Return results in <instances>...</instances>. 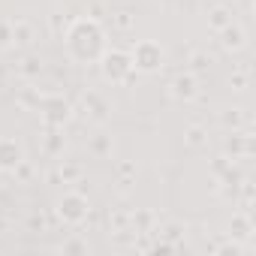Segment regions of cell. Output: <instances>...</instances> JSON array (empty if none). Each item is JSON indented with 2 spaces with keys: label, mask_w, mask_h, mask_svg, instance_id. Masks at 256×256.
Instances as JSON below:
<instances>
[{
  "label": "cell",
  "mask_w": 256,
  "mask_h": 256,
  "mask_svg": "<svg viewBox=\"0 0 256 256\" xmlns=\"http://www.w3.org/2000/svg\"><path fill=\"white\" fill-rule=\"evenodd\" d=\"M133 223H139V226L148 232V226L154 223V214H151V211H136V214H133Z\"/></svg>",
  "instance_id": "24"
},
{
  "label": "cell",
  "mask_w": 256,
  "mask_h": 256,
  "mask_svg": "<svg viewBox=\"0 0 256 256\" xmlns=\"http://www.w3.org/2000/svg\"><path fill=\"white\" fill-rule=\"evenodd\" d=\"M100 70H102V78L112 82V84H126L133 78V60H130V52H120V48H112V52H102L100 58Z\"/></svg>",
  "instance_id": "2"
},
{
  "label": "cell",
  "mask_w": 256,
  "mask_h": 256,
  "mask_svg": "<svg viewBox=\"0 0 256 256\" xmlns=\"http://www.w3.org/2000/svg\"><path fill=\"white\" fill-rule=\"evenodd\" d=\"M66 52L78 64H94L106 52V34L96 24V18H78L66 30Z\"/></svg>",
  "instance_id": "1"
},
{
  "label": "cell",
  "mask_w": 256,
  "mask_h": 256,
  "mask_svg": "<svg viewBox=\"0 0 256 256\" xmlns=\"http://www.w3.org/2000/svg\"><path fill=\"white\" fill-rule=\"evenodd\" d=\"M34 40V30H30V24L28 22H12V42H18V46H28Z\"/></svg>",
  "instance_id": "16"
},
{
  "label": "cell",
  "mask_w": 256,
  "mask_h": 256,
  "mask_svg": "<svg viewBox=\"0 0 256 256\" xmlns=\"http://www.w3.org/2000/svg\"><path fill=\"white\" fill-rule=\"evenodd\" d=\"M88 214H90V202H88L84 193H64V196H60V202H58V217H60L64 223L78 226V223L88 220Z\"/></svg>",
  "instance_id": "4"
},
{
  "label": "cell",
  "mask_w": 256,
  "mask_h": 256,
  "mask_svg": "<svg viewBox=\"0 0 256 256\" xmlns=\"http://www.w3.org/2000/svg\"><path fill=\"white\" fill-rule=\"evenodd\" d=\"M42 148H46V154H52V157L64 154V148H66V139H64V133H60V126H48Z\"/></svg>",
  "instance_id": "11"
},
{
  "label": "cell",
  "mask_w": 256,
  "mask_h": 256,
  "mask_svg": "<svg viewBox=\"0 0 256 256\" xmlns=\"http://www.w3.org/2000/svg\"><path fill=\"white\" fill-rule=\"evenodd\" d=\"M241 120H244L241 108H226V112L220 114V124H223V126H232V130H238V126H241Z\"/></svg>",
  "instance_id": "20"
},
{
  "label": "cell",
  "mask_w": 256,
  "mask_h": 256,
  "mask_svg": "<svg viewBox=\"0 0 256 256\" xmlns=\"http://www.w3.org/2000/svg\"><path fill=\"white\" fill-rule=\"evenodd\" d=\"M253 151V139L250 136H232V139H226V154H232V160L235 157H241V154H250Z\"/></svg>",
  "instance_id": "13"
},
{
  "label": "cell",
  "mask_w": 256,
  "mask_h": 256,
  "mask_svg": "<svg viewBox=\"0 0 256 256\" xmlns=\"http://www.w3.org/2000/svg\"><path fill=\"white\" fill-rule=\"evenodd\" d=\"M90 154H96V157H108L112 154V148H114V142H112V136H106V133H96L94 139H90Z\"/></svg>",
  "instance_id": "14"
},
{
  "label": "cell",
  "mask_w": 256,
  "mask_h": 256,
  "mask_svg": "<svg viewBox=\"0 0 256 256\" xmlns=\"http://www.w3.org/2000/svg\"><path fill=\"white\" fill-rule=\"evenodd\" d=\"M229 169H232V160H229V157H217V160L211 163V172H214L217 178H223Z\"/></svg>",
  "instance_id": "21"
},
{
  "label": "cell",
  "mask_w": 256,
  "mask_h": 256,
  "mask_svg": "<svg viewBox=\"0 0 256 256\" xmlns=\"http://www.w3.org/2000/svg\"><path fill=\"white\" fill-rule=\"evenodd\" d=\"M60 253H72V256H78V253H88V241H82V238H66L64 244H60Z\"/></svg>",
  "instance_id": "19"
},
{
  "label": "cell",
  "mask_w": 256,
  "mask_h": 256,
  "mask_svg": "<svg viewBox=\"0 0 256 256\" xmlns=\"http://www.w3.org/2000/svg\"><path fill=\"white\" fill-rule=\"evenodd\" d=\"M184 142H187L190 148H202V145L208 142V136H205V126H199V124L187 126V133H184Z\"/></svg>",
  "instance_id": "15"
},
{
  "label": "cell",
  "mask_w": 256,
  "mask_h": 256,
  "mask_svg": "<svg viewBox=\"0 0 256 256\" xmlns=\"http://www.w3.org/2000/svg\"><path fill=\"white\" fill-rule=\"evenodd\" d=\"M169 94H172L178 102H190V100H196V94H199V82H196V76H193V72H181V76H175L172 84H169Z\"/></svg>",
  "instance_id": "7"
},
{
  "label": "cell",
  "mask_w": 256,
  "mask_h": 256,
  "mask_svg": "<svg viewBox=\"0 0 256 256\" xmlns=\"http://www.w3.org/2000/svg\"><path fill=\"white\" fill-rule=\"evenodd\" d=\"M208 66H211V58H208L205 52H193V54H190V72H193V76H196V72H205Z\"/></svg>",
  "instance_id": "18"
},
{
  "label": "cell",
  "mask_w": 256,
  "mask_h": 256,
  "mask_svg": "<svg viewBox=\"0 0 256 256\" xmlns=\"http://www.w3.org/2000/svg\"><path fill=\"white\" fill-rule=\"evenodd\" d=\"M163 46L154 42V40H139L133 42L130 48V60H133V70L136 72H157L163 66Z\"/></svg>",
  "instance_id": "3"
},
{
  "label": "cell",
  "mask_w": 256,
  "mask_h": 256,
  "mask_svg": "<svg viewBox=\"0 0 256 256\" xmlns=\"http://www.w3.org/2000/svg\"><path fill=\"white\" fill-rule=\"evenodd\" d=\"M226 24H232V10L229 6H214V10H208V28L217 34V30H223Z\"/></svg>",
  "instance_id": "12"
},
{
  "label": "cell",
  "mask_w": 256,
  "mask_h": 256,
  "mask_svg": "<svg viewBox=\"0 0 256 256\" xmlns=\"http://www.w3.org/2000/svg\"><path fill=\"white\" fill-rule=\"evenodd\" d=\"M40 70H42V60L40 58H24V66H22L24 76H40Z\"/></svg>",
  "instance_id": "22"
},
{
  "label": "cell",
  "mask_w": 256,
  "mask_h": 256,
  "mask_svg": "<svg viewBox=\"0 0 256 256\" xmlns=\"http://www.w3.org/2000/svg\"><path fill=\"white\" fill-rule=\"evenodd\" d=\"M60 175H64V181H72V178H78V166L66 163V166H60Z\"/></svg>",
  "instance_id": "26"
},
{
  "label": "cell",
  "mask_w": 256,
  "mask_h": 256,
  "mask_svg": "<svg viewBox=\"0 0 256 256\" xmlns=\"http://www.w3.org/2000/svg\"><path fill=\"white\" fill-rule=\"evenodd\" d=\"M84 108H88L90 120H96V124H106V120H108V112H112L108 100H106L102 94H96V90H88V94H84Z\"/></svg>",
  "instance_id": "8"
},
{
  "label": "cell",
  "mask_w": 256,
  "mask_h": 256,
  "mask_svg": "<svg viewBox=\"0 0 256 256\" xmlns=\"http://www.w3.org/2000/svg\"><path fill=\"white\" fill-rule=\"evenodd\" d=\"M10 42H12V24L0 18V48H6Z\"/></svg>",
  "instance_id": "23"
},
{
  "label": "cell",
  "mask_w": 256,
  "mask_h": 256,
  "mask_svg": "<svg viewBox=\"0 0 256 256\" xmlns=\"http://www.w3.org/2000/svg\"><path fill=\"white\" fill-rule=\"evenodd\" d=\"M163 235L175 241V238H181V235H184V226H181V223H166V229H163Z\"/></svg>",
  "instance_id": "25"
},
{
  "label": "cell",
  "mask_w": 256,
  "mask_h": 256,
  "mask_svg": "<svg viewBox=\"0 0 256 256\" xmlns=\"http://www.w3.org/2000/svg\"><path fill=\"white\" fill-rule=\"evenodd\" d=\"M253 235V220L247 214H235L232 223H229V238L232 241H247Z\"/></svg>",
  "instance_id": "10"
},
{
  "label": "cell",
  "mask_w": 256,
  "mask_h": 256,
  "mask_svg": "<svg viewBox=\"0 0 256 256\" xmlns=\"http://www.w3.org/2000/svg\"><path fill=\"white\" fill-rule=\"evenodd\" d=\"M241 253H244V247H241V241H232V238L214 247V256H241Z\"/></svg>",
  "instance_id": "17"
},
{
  "label": "cell",
  "mask_w": 256,
  "mask_h": 256,
  "mask_svg": "<svg viewBox=\"0 0 256 256\" xmlns=\"http://www.w3.org/2000/svg\"><path fill=\"white\" fill-rule=\"evenodd\" d=\"M217 36H220V46L226 48V52H241L244 48V42H247V34L232 22V24H226L223 30H217Z\"/></svg>",
  "instance_id": "9"
},
{
  "label": "cell",
  "mask_w": 256,
  "mask_h": 256,
  "mask_svg": "<svg viewBox=\"0 0 256 256\" xmlns=\"http://www.w3.org/2000/svg\"><path fill=\"white\" fill-rule=\"evenodd\" d=\"M70 118H72V106L64 96L42 100V120H46V126H64Z\"/></svg>",
  "instance_id": "5"
},
{
  "label": "cell",
  "mask_w": 256,
  "mask_h": 256,
  "mask_svg": "<svg viewBox=\"0 0 256 256\" xmlns=\"http://www.w3.org/2000/svg\"><path fill=\"white\" fill-rule=\"evenodd\" d=\"M232 84H235V88L241 90V88H244V76H235V78H232Z\"/></svg>",
  "instance_id": "28"
},
{
  "label": "cell",
  "mask_w": 256,
  "mask_h": 256,
  "mask_svg": "<svg viewBox=\"0 0 256 256\" xmlns=\"http://www.w3.org/2000/svg\"><path fill=\"white\" fill-rule=\"evenodd\" d=\"M24 163V148L18 139H0V172H16Z\"/></svg>",
  "instance_id": "6"
},
{
  "label": "cell",
  "mask_w": 256,
  "mask_h": 256,
  "mask_svg": "<svg viewBox=\"0 0 256 256\" xmlns=\"http://www.w3.org/2000/svg\"><path fill=\"white\" fill-rule=\"evenodd\" d=\"M172 250H175L172 244H157V247H154V253H172Z\"/></svg>",
  "instance_id": "27"
}]
</instances>
